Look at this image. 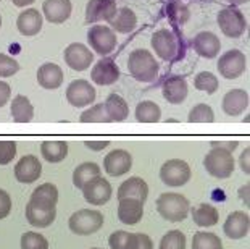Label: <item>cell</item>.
Returning a JSON list of instances; mask_svg holds the SVG:
<instances>
[{"label":"cell","mask_w":250,"mask_h":249,"mask_svg":"<svg viewBox=\"0 0 250 249\" xmlns=\"http://www.w3.org/2000/svg\"><path fill=\"white\" fill-rule=\"evenodd\" d=\"M90 249H102V248H90Z\"/></svg>","instance_id":"54"},{"label":"cell","mask_w":250,"mask_h":249,"mask_svg":"<svg viewBox=\"0 0 250 249\" xmlns=\"http://www.w3.org/2000/svg\"><path fill=\"white\" fill-rule=\"evenodd\" d=\"M249 158H250V147H246V151L241 154V158H239V162H241V168L246 175L250 173V160Z\"/></svg>","instance_id":"48"},{"label":"cell","mask_w":250,"mask_h":249,"mask_svg":"<svg viewBox=\"0 0 250 249\" xmlns=\"http://www.w3.org/2000/svg\"><path fill=\"white\" fill-rule=\"evenodd\" d=\"M204 167L213 178L226 180L234 172V157L232 152L221 149V147H211L210 152L204 158Z\"/></svg>","instance_id":"3"},{"label":"cell","mask_w":250,"mask_h":249,"mask_svg":"<svg viewBox=\"0 0 250 249\" xmlns=\"http://www.w3.org/2000/svg\"><path fill=\"white\" fill-rule=\"evenodd\" d=\"M192 249H223V243L215 233L199 231L192 238Z\"/></svg>","instance_id":"36"},{"label":"cell","mask_w":250,"mask_h":249,"mask_svg":"<svg viewBox=\"0 0 250 249\" xmlns=\"http://www.w3.org/2000/svg\"><path fill=\"white\" fill-rule=\"evenodd\" d=\"M63 79H65V75H63L60 65H57V63L47 62L37 70V83H39L41 88L49 89V91L60 88L63 84Z\"/></svg>","instance_id":"22"},{"label":"cell","mask_w":250,"mask_h":249,"mask_svg":"<svg viewBox=\"0 0 250 249\" xmlns=\"http://www.w3.org/2000/svg\"><path fill=\"white\" fill-rule=\"evenodd\" d=\"M68 226L76 235L89 236L104 226V214L92 209H81L70 217Z\"/></svg>","instance_id":"4"},{"label":"cell","mask_w":250,"mask_h":249,"mask_svg":"<svg viewBox=\"0 0 250 249\" xmlns=\"http://www.w3.org/2000/svg\"><path fill=\"white\" fill-rule=\"evenodd\" d=\"M111 249H137V233L129 231H113L108 238Z\"/></svg>","instance_id":"35"},{"label":"cell","mask_w":250,"mask_h":249,"mask_svg":"<svg viewBox=\"0 0 250 249\" xmlns=\"http://www.w3.org/2000/svg\"><path fill=\"white\" fill-rule=\"evenodd\" d=\"M216 21L221 33L226 38L237 39L246 34L247 31V20L241 10H237L236 7H225L223 10H220Z\"/></svg>","instance_id":"5"},{"label":"cell","mask_w":250,"mask_h":249,"mask_svg":"<svg viewBox=\"0 0 250 249\" xmlns=\"http://www.w3.org/2000/svg\"><path fill=\"white\" fill-rule=\"evenodd\" d=\"M228 3H231V7H236V5H244L249 3V0H226Z\"/></svg>","instance_id":"52"},{"label":"cell","mask_w":250,"mask_h":249,"mask_svg":"<svg viewBox=\"0 0 250 249\" xmlns=\"http://www.w3.org/2000/svg\"><path fill=\"white\" fill-rule=\"evenodd\" d=\"M137 249H153L152 238L146 233H137Z\"/></svg>","instance_id":"46"},{"label":"cell","mask_w":250,"mask_h":249,"mask_svg":"<svg viewBox=\"0 0 250 249\" xmlns=\"http://www.w3.org/2000/svg\"><path fill=\"white\" fill-rule=\"evenodd\" d=\"M17 156V142L3 139L0 141V165H8Z\"/></svg>","instance_id":"43"},{"label":"cell","mask_w":250,"mask_h":249,"mask_svg":"<svg viewBox=\"0 0 250 249\" xmlns=\"http://www.w3.org/2000/svg\"><path fill=\"white\" fill-rule=\"evenodd\" d=\"M57 207H41L33 203H28L26 205V219L33 226L37 228H45L50 226L55 222Z\"/></svg>","instance_id":"25"},{"label":"cell","mask_w":250,"mask_h":249,"mask_svg":"<svg viewBox=\"0 0 250 249\" xmlns=\"http://www.w3.org/2000/svg\"><path fill=\"white\" fill-rule=\"evenodd\" d=\"M10 112H12L13 120L17 121V123H29V121L34 118L33 104H31V100L26 96H23V94H18V96L13 97Z\"/></svg>","instance_id":"30"},{"label":"cell","mask_w":250,"mask_h":249,"mask_svg":"<svg viewBox=\"0 0 250 249\" xmlns=\"http://www.w3.org/2000/svg\"><path fill=\"white\" fill-rule=\"evenodd\" d=\"M10 212H12V198L7 191L0 189V220L7 219Z\"/></svg>","instance_id":"44"},{"label":"cell","mask_w":250,"mask_h":249,"mask_svg":"<svg viewBox=\"0 0 250 249\" xmlns=\"http://www.w3.org/2000/svg\"><path fill=\"white\" fill-rule=\"evenodd\" d=\"M21 249H49V241L41 233L26 231L21 236Z\"/></svg>","instance_id":"41"},{"label":"cell","mask_w":250,"mask_h":249,"mask_svg":"<svg viewBox=\"0 0 250 249\" xmlns=\"http://www.w3.org/2000/svg\"><path fill=\"white\" fill-rule=\"evenodd\" d=\"M104 168L110 177H123L132 168V156L125 149H115L104 158Z\"/></svg>","instance_id":"14"},{"label":"cell","mask_w":250,"mask_h":249,"mask_svg":"<svg viewBox=\"0 0 250 249\" xmlns=\"http://www.w3.org/2000/svg\"><path fill=\"white\" fill-rule=\"evenodd\" d=\"M188 120L190 123H213L215 112L208 104H197L190 109Z\"/></svg>","instance_id":"38"},{"label":"cell","mask_w":250,"mask_h":249,"mask_svg":"<svg viewBox=\"0 0 250 249\" xmlns=\"http://www.w3.org/2000/svg\"><path fill=\"white\" fill-rule=\"evenodd\" d=\"M162 118V109L152 100H142L136 107V120L139 123H157Z\"/></svg>","instance_id":"33"},{"label":"cell","mask_w":250,"mask_h":249,"mask_svg":"<svg viewBox=\"0 0 250 249\" xmlns=\"http://www.w3.org/2000/svg\"><path fill=\"white\" fill-rule=\"evenodd\" d=\"M218 71L220 75L226 79H237L239 76L244 75L247 68V58L246 54L239 49H231L225 52L218 58Z\"/></svg>","instance_id":"7"},{"label":"cell","mask_w":250,"mask_h":249,"mask_svg":"<svg viewBox=\"0 0 250 249\" xmlns=\"http://www.w3.org/2000/svg\"><path fill=\"white\" fill-rule=\"evenodd\" d=\"M41 154L47 162L58 163L65 160L68 156V142L66 141H44L41 144Z\"/></svg>","instance_id":"31"},{"label":"cell","mask_w":250,"mask_h":249,"mask_svg":"<svg viewBox=\"0 0 250 249\" xmlns=\"http://www.w3.org/2000/svg\"><path fill=\"white\" fill-rule=\"evenodd\" d=\"M65 63L74 71H86L94 62V52L86 44L73 42L65 49Z\"/></svg>","instance_id":"11"},{"label":"cell","mask_w":250,"mask_h":249,"mask_svg":"<svg viewBox=\"0 0 250 249\" xmlns=\"http://www.w3.org/2000/svg\"><path fill=\"white\" fill-rule=\"evenodd\" d=\"M111 184L108 180L102 177H95L83 186L84 199L87 201L90 205H104L111 199Z\"/></svg>","instance_id":"12"},{"label":"cell","mask_w":250,"mask_h":249,"mask_svg":"<svg viewBox=\"0 0 250 249\" xmlns=\"http://www.w3.org/2000/svg\"><path fill=\"white\" fill-rule=\"evenodd\" d=\"M29 203L41 207H55L58 203V188L52 183L39 184L31 194Z\"/></svg>","instance_id":"29"},{"label":"cell","mask_w":250,"mask_h":249,"mask_svg":"<svg viewBox=\"0 0 250 249\" xmlns=\"http://www.w3.org/2000/svg\"><path fill=\"white\" fill-rule=\"evenodd\" d=\"M249 230H250V217L242 210H236L229 214L225 225H223V231L231 240H241V238L247 236Z\"/></svg>","instance_id":"21"},{"label":"cell","mask_w":250,"mask_h":249,"mask_svg":"<svg viewBox=\"0 0 250 249\" xmlns=\"http://www.w3.org/2000/svg\"><path fill=\"white\" fill-rule=\"evenodd\" d=\"M157 210L165 220L183 222L190 210V204L186 196L178 193H163L157 199Z\"/></svg>","instance_id":"2"},{"label":"cell","mask_w":250,"mask_h":249,"mask_svg":"<svg viewBox=\"0 0 250 249\" xmlns=\"http://www.w3.org/2000/svg\"><path fill=\"white\" fill-rule=\"evenodd\" d=\"M105 112L108 116V123L110 121H125L129 115V105L127 102L120 96V94H110L104 104Z\"/></svg>","instance_id":"28"},{"label":"cell","mask_w":250,"mask_h":249,"mask_svg":"<svg viewBox=\"0 0 250 249\" xmlns=\"http://www.w3.org/2000/svg\"><path fill=\"white\" fill-rule=\"evenodd\" d=\"M110 28L115 31V33L120 34H129L136 29L137 26V17L134 13V10H131L129 7H121L116 10L115 17L110 21Z\"/></svg>","instance_id":"27"},{"label":"cell","mask_w":250,"mask_h":249,"mask_svg":"<svg viewBox=\"0 0 250 249\" xmlns=\"http://www.w3.org/2000/svg\"><path fill=\"white\" fill-rule=\"evenodd\" d=\"M127 70L129 75L141 83H152L158 78L160 65L155 55L147 49H136L127 58Z\"/></svg>","instance_id":"1"},{"label":"cell","mask_w":250,"mask_h":249,"mask_svg":"<svg viewBox=\"0 0 250 249\" xmlns=\"http://www.w3.org/2000/svg\"><path fill=\"white\" fill-rule=\"evenodd\" d=\"M116 194H118V199L134 198L139 199L141 203H146L148 196V184L141 177H131L129 180H126V181L120 184Z\"/></svg>","instance_id":"26"},{"label":"cell","mask_w":250,"mask_h":249,"mask_svg":"<svg viewBox=\"0 0 250 249\" xmlns=\"http://www.w3.org/2000/svg\"><path fill=\"white\" fill-rule=\"evenodd\" d=\"M42 24H44V17L36 8L23 10L17 18V28L20 31V34L26 36V38H33V36L39 34Z\"/></svg>","instance_id":"18"},{"label":"cell","mask_w":250,"mask_h":249,"mask_svg":"<svg viewBox=\"0 0 250 249\" xmlns=\"http://www.w3.org/2000/svg\"><path fill=\"white\" fill-rule=\"evenodd\" d=\"M192 45L197 54L202 58H208V60L215 58L221 50L220 38L211 31H202V33L197 34L192 41Z\"/></svg>","instance_id":"20"},{"label":"cell","mask_w":250,"mask_h":249,"mask_svg":"<svg viewBox=\"0 0 250 249\" xmlns=\"http://www.w3.org/2000/svg\"><path fill=\"white\" fill-rule=\"evenodd\" d=\"M144 215V203L134 198L120 199L118 204V219L125 225H136L142 220Z\"/></svg>","instance_id":"24"},{"label":"cell","mask_w":250,"mask_h":249,"mask_svg":"<svg viewBox=\"0 0 250 249\" xmlns=\"http://www.w3.org/2000/svg\"><path fill=\"white\" fill-rule=\"evenodd\" d=\"M100 173H102V170L95 162H84L81 165H78L76 170L73 172V184L78 189H83V186L89 180L100 177Z\"/></svg>","instance_id":"34"},{"label":"cell","mask_w":250,"mask_h":249,"mask_svg":"<svg viewBox=\"0 0 250 249\" xmlns=\"http://www.w3.org/2000/svg\"><path fill=\"white\" fill-rule=\"evenodd\" d=\"M120 68L111 57H102L90 70V79L99 86H111L120 79Z\"/></svg>","instance_id":"13"},{"label":"cell","mask_w":250,"mask_h":249,"mask_svg":"<svg viewBox=\"0 0 250 249\" xmlns=\"http://www.w3.org/2000/svg\"><path fill=\"white\" fill-rule=\"evenodd\" d=\"M84 144H86V147H89L90 151L100 152L107 146H110V141H84Z\"/></svg>","instance_id":"49"},{"label":"cell","mask_w":250,"mask_h":249,"mask_svg":"<svg viewBox=\"0 0 250 249\" xmlns=\"http://www.w3.org/2000/svg\"><path fill=\"white\" fill-rule=\"evenodd\" d=\"M115 0H89L86 5V21L87 23H99V21H110L116 13Z\"/></svg>","instance_id":"19"},{"label":"cell","mask_w":250,"mask_h":249,"mask_svg":"<svg viewBox=\"0 0 250 249\" xmlns=\"http://www.w3.org/2000/svg\"><path fill=\"white\" fill-rule=\"evenodd\" d=\"M79 120L83 123H108V116L107 112H105L104 104H97L94 107L84 110L81 116H79Z\"/></svg>","instance_id":"40"},{"label":"cell","mask_w":250,"mask_h":249,"mask_svg":"<svg viewBox=\"0 0 250 249\" xmlns=\"http://www.w3.org/2000/svg\"><path fill=\"white\" fill-rule=\"evenodd\" d=\"M12 2L17 5V7L23 8V7H28V5H31V3H34L36 0H12Z\"/></svg>","instance_id":"51"},{"label":"cell","mask_w":250,"mask_h":249,"mask_svg":"<svg viewBox=\"0 0 250 249\" xmlns=\"http://www.w3.org/2000/svg\"><path fill=\"white\" fill-rule=\"evenodd\" d=\"M192 220L199 226H213L220 220L218 209L211 204H199L192 209Z\"/></svg>","instance_id":"32"},{"label":"cell","mask_w":250,"mask_h":249,"mask_svg":"<svg viewBox=\"0 0 250 249\" xmlns=\"http://www.w3.org/2000/svg\"><path fill=\"white\" fill-rule=\"evenodd\" d=\"M10 96H12V88H10V84L5 81H0V109L8 102Z\"/></svg>","instance_id":"45"},{"label":"cell","mask_w":250,"mask_h":249,"mask_svg":"<svg viewBox=\"0 0 250 249\" xmlns=\"http://www.w3.org/2000/svg\"><path fill=\"white\" fill-rule=\"evenodd\" d=\"M97 97L95 88L87 79H74L66 88V100L73 107H87Z\"/></svg>","instance_id":"9"},{"label":"cell","mask_w":250,"mask_h":249,"mask_svg":"<svg viewBox=\"0 0 250 249\" xmlns=\"http://www.w3.org/2000/svg\"><path fill=\"white\" fill-rule=\"evenodd\" d=\"M223 112L229 116H237L249 109V92L244 89H231L223 97Z\"/></svg>","instance_id":"23"},{"label":"cell","mask_w":250,"mask_h":249,"mask_svg":"<svg viewBox=\"0 0 250 249\" xmlns=\"http://www.w3.org/2000/svg\"><path fill=\"white\" fill-rule=\"evenodd\" d=\"M162 92L167 102L173 105L183 104L184 100L188 99V94H189L188 81H186L183 76H178V75L169 76L163 81Z\"/></svg>","instance_id":"16"},{"label":"cell","mask_w":250,"mask_h":249,"mask_svg":"<svg viewBox=\"0 0 250 249\" xmlns=\"http://www.w3.org/2000/svg\"><path fill=\"white\" fill-rule=\"evenodd\" d=\"M42 175V163L36 156H24L21 157L18 163L15 165V178L20 183H34Z\"/></svg>","instance_id":"17"},{"label":"cell","mask_w":250,"mask_h":249,"mask_svg":"<svg viewBox=\"0 0 250 249\" xmlns=\"http://www.w3.org/2000/svg\"><path fill=\"white\" fill-rule=\"evenodd\" d=\"M0 28H2V15H0Z\"/></svg>","instance_id":"53"},{"label":"cell","mask_w":250,"mask_h":249,"mask_svg":"<svg viewBox=\"0 0 250 249\" xmlns=\"http://www.w3.org/2000/svg\"><path fill=\"white\" fill-rule=\"evenodd\" d=\"M73 3L71 0H45L42 3V17L49 23L62 24L71 17Z\"/></svg>","instance_id":"15"},{"label":"cell","mask_w":250,"mask_h":249,"mask_svg":"<svg viewBox=\"0 0 250 249\" xmlns=\"http://www.w3.org/2000/svg\"><path fill=\"white\" fill-rule=\"evenodd\" d=\"M190 167L188 162L181 158H171L167 160L160 168V180L167 186H183L190 180Z\"/></svg>","instance_id":"8"},{"label":"cell","mask_w":250,"mask_h":249,"mask_svg":"<svg viewBox=\"0 0 250 249\" xmlns=\"http://www.w3.org/2000/svg\"><path fill=\"white\" fill-rule=\"evenodd\" d=\"M20 71V63L13 57L0 54V78H10Z\"/></svg>","instance_id":"42"},{"label":"cell","mask_w":250,"mask_h":249,"mask_svg":"<svg viewBox=\"0 0 250 249\" xmlns=\"http://www.w3.org/2000/svg\"><path fill=\"white\" fill-rule=\"evenodd\" d=\"M239 141H211V147H221L229 152H234L237 149Z\"/></svg>","instance_id":"47"},{"label":"cell","mask_w":250,"mask_h":249,"mask_svg":"<svg viewBox=\"0 0 250 249\" xmlns=\"http://www.w3.org/2000/svg\"><path fill=\"white\" fill-rule=\"evenodd\" d=\"M87 42L97 55L108 57L116 49V33L110 26L95 24L87 31Z\"/></svg>","instance_id":"6"},{"label":"cell","mask_w":250,"mask_h":249,"mask_svg":"<svg viewBox=\"0 0 250 249\" xmlns=\"http://www.w3.org/2000/svg\"><path fill=\"white\" fill-rule=\"evenodd\" d=\"M150 44L155 54L165 62L173 60L178 55V38L169 29H158L152 34Z\"/></svg>","instance_id":"10"},{"label":"cell","mask_w":250,"mask_h":249,"mask_svg":"<svg viewBox=\"0 0 250 249\" xmlns=\"http://www.w3.org/2000/svg\"><path fill=\"white\" fill-rule=\"evenodd\" d=\"M194 86L199 91H204L207 94H215L220 88L216 75H213L211 71H200L199 75L194 78Z\"/></svg>","instance_id":"37"},{"label":"cell","mask_w":250,"mask_h":249,"mask_svg":"<svg viewBox=\"0 0 250 249\" xmlns=\"http://www.w3.org/2000/svg\"><path fill=\"white\" fill-rule=\"evenodd\" d=\"M186 235L181 230H171L162 238L158 249H186Z\"/></svg>","instance_id":"39"},{"label":"cell","mask_w":250,"mask_h":249,"mask_svg":"<svg viewBox=\"0 0 250 249\" xmlns=\"http://www.w3.org/2000/svg\"><path fill=\"white\" fill-rule=\"evenodd\" d=\"M249 191H250V186L249 184H246V186H242L241 189H239V196H241V199L244 201V203H246V205L249 207Z\"/></svg>","instance_id":"50"}]
</instances>
